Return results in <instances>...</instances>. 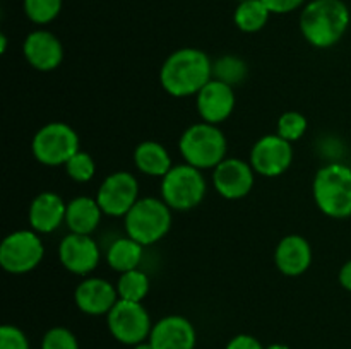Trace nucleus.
<instances>
[{
  "label": "nucleus",
  "mask_w": 351,
  "mask_h": 349,
  "mask_svg": "<svg viewBox=\"0 0 351 349\" xmlns=\"http://www.w3.org/2000/svg\"><path fill=\"white\" fill-rule=\"evenodd\" d=\"M127 236L143 246L154 245L171 228V207L163 198L144 197L123 218Z\"/></svg>",
  "instance_id": "obj_5"
},
{
  "label": "nucleus",
  "mask_w": 351,
  "mask_h": 349,
  "mask_svg": "<svg viewBox=\"0 0 351 349\" xmlns=\"http://www.w3.org/2000/svg\"><path fill=\"white\" fill-rule=\"evenodd\" d=\"M239 2H243V0H239Z\"/></svg>",
  "instance_id": "obj_37"
},
{
  "label": "nucleus",
  "mask_w": 351,
  "mask_h": 349,
  "mask_svg": "<svg viewBox=\"0 0 351 349\" xmlns=\"http://www.w3.org/2000/svg\"><path fill=\"white\" fill-rule=\"evenodd\" d=\"M136 349H153V348H151L149 342H147V344H144V342H143V344H137Z\"/></svg>",
  "instance_id": "obj_36"
},
{
  "label": "nucleus",
  "mask_w": 351,
  "mask_h": 349,
  "mask_svg": "<svg viewBox=\"0 0 351 349\" xmlns=\"http://www.w3.org/2000/svg\"><path fill=\"white\" fill-rule=\"evenodd\" d=\"M134 163L136 168L149 177L163 178L171 170V157L165 146L154 140H144L134 151Z\"/></svg>",
  "instance_id": "obj_21"
},
{
  "label": "nucleus",
  "mask_w": 351,
  "mask_h": 349,
  "mask_svg": "<svg viewBox=\"0 0 351 349\" xmlns=\"http://www.w3.org/2000/svg\"><path fill=\"white\" fill-rule=\"evenodd\" d=\"M307 132V118L298 112H285L278 120V135L287 139L288 142L302 139Z\"/></svg>",
  "instance_id": "obj_28"
},
{
  "label": "nucleus",
  "mask_w": 351,
  "mask_h": 349,
  "mask_svg": "<svg viewBox=\"0 0 351 349\" xmlns=\"http://www.w3.org/2000/svg\"><path fill=\"white\" fill-rule=\"evenodd\" d=\"M96 201L103 214L125 218L127 212L139 201V181L129 171H115L101 181Z\"/></svg>",
  "instance_id": "obj_10"
},
{
  "label": "nucleus",
  "mask_w": 351,
  "mask_h": 349,
  "mask_svg": "<svg viewBox=\"0 0 351 349\" xmlns=\"http://www.w3.org/2000/svg\"><path fill=\"white\" fill-rule=\"evenodd\" d=\"M195 328L185 317L170 315L153 325L149 344L153 349H194Z\"/></svg>",
  "instance_id": "obj_16"
},
{
  "label": "nucleus",
  "mask_w": 351,
  "mask_h": 349,
  "mask_svg": "<svg viewBox=\"0 0 351 349\" xmlns=\"http://www.w3.org/2000/svg\"><path fill=\"white\" fill-rule=\"evenodd\" d=\"M269 14L271 10L263 0H243L237 7L233 19L237 27L243 33H257L266 26Z\"/></svg>",
  "instance_id": "obj_23"
},
{
  "label": "nucleus",
  "mask_w": 351,
  "mask_h": 349,
  "mask_svg": "<svg viewBox=\"0 0 351 349\" xmlns=\"http://www.w3.org/2000/svg\"><path fill=\"white\" fill-rule=\"evenodd\" d=\"M108 328L122 344H143L151 334V318L143 303L119 300L106 315Z\"/></svg>",
  "instance_id": "obj_9"
},
{
  "label": "nucleus",
  "mask_w": 351,
  "mask_h": 349,
  "mask_svg": "<svg viewBox=\"0 0 351 349\" xmlns=\"http://www.w3.org/2000/svg\"><path fill=\"white\" fill-rule=\"evenodd\" d=\"M67 204L55 192H41L33 198L27 211L31 228L40 235L51 233L65 221Z\"/></svg>",
  "instance_id": "obj_19"
},
{
  "label": "nucleus",
  "mask_w": 351,
  "mask_h": 349,
  "mask_svg": "<svg viewBox=\"0 0 351 349\" xmlns=\"http://www.w3.org/2000/svg\"><path fill=\"white\" fill-rule=\"evenodd\" d=\"M62 0H24V12L33 23H51L60 14Z\"/></svg>",
  "instance_id": "obj_26"
},
{
  "label": "nucleus",
  "mask_w": 351,
  "mask_h": 349,
  "mask_svg": "<svg viewBox=\"0 0 351 349\" xmlns=\"http://www.w3.org/2000/svg\"><path fill=\"white\" fill-rule=\"evenodd\" d=\"M45 246L40 233L34 229H19L0 243V266L9 274H27L40 266Z\"/></svg>",
  "instance_id": "obj_8"
},
{
  "label": "nucleus",
  "mask_w": 351,
  "mask_h": 349,
  "mask_svg": "<svg viewBox=\"0 0 351 349\" xmlns=\"http://www.w3.org/2000/svg\"><path fill=\"white\" fill-rule=\"evenodd\" d=\"M23 53L27 64L40 72L55 70L64 60V47L50 31H33L23 43Z\"/></svg>",
  "instance_id": "obj_15"
},
{
  "label": "nucleus",
  "mask_w": 351,
  "mask_h": 349,
  "mask_svg": "<svg viewBox=\"0 0 351 349\" xmlns=\"http://www.w3.org/2000/svg\"><path fill=\"white\" fill-rule=\"evenodd\" d=\"M213 185L221 197L237 201L250 194L254 187V168L240 157H226L213 171Z\"/></svg>",
  "instance_id": "obj_12"
},
{
  "label": "nucleus",
  "mask_w": 351,
  "mask_h": 349,
  "mask_svg": "<svg viewBox=\"0 0 351 349\" xmlns=\"http://www.w3.org/2000/svg\"><path fill=\"white\" fill-rule=\"evenodd\" d=\"M103 211L99 207L98 201L91 197L72 198L67 204V212H65V222H67L71 233H79V235H91L98 228L101 221Z\"/></svg>",
  "instance_id": "obj_20"
},
{
  "label": "nucleus",
  "mask_w": 351,
  "mask_h": 349,
  "mask_svg": "<svg viewBox=\"0 0 351 349\" xmlns=\"http://www.w3.org/2000/svg\"><path fill=\"white\" fill-rule=\"evenodd\" d=\"M58 259L69 272L86 276L98 267L101 253L91 235L69 233L58 246Z\"/></svg>",
  "instance_id": "obj_13"
},
{
  "label": "nucleus",
  "mask_w": 351,
  "mask_h": 349,
  "mask_svg": "<svg viewBox=\"0 0 351 349\" xmlns=\"http://www.w3.org/2000/svg\"><path fill=\"white\" fill-rule=\"evenodd\" d=\"M149 277L139 269L122 272L119 277V283H117L120 300L136 301V303H143V300L149 293Z\"/></svg>",
  "instance_id": "obj_24"
},
{
  "label": "nucleus",
  "mask_w": 351,
  "mask_h": 349,
  "mask_svg": "<svg viewBox=\"0 0 351 349\" xmlns=\"http://www.w3.org/2000/svg\"><path fill=\"white\" fill-rule=\"evenodd\" d=\"M226 137L218 125L201 122L189 127L180 137L178 149L185 163L197 170H215L226 159Z\"/></svg>",
  "instance_id": "obj_4"
},
{
  "label": "nucleus",
  "mask_w": 351,
  "mask_h": 349,
  "mask_svg": "<svg viewBox=\"0 0 351 349\" xmlns=\"http://www.w3.org/2000/svg\"><path fill=\"white\" fill-rule=\"evenodd\" d=\"M213 79V62L206 51L197 48H180L163 62L160 82L165 91L175 98L197 96Z\"/></svg>",
  "instance_id": "obj_1"
},
{
  "label": "nucleus",
  "mask_w": 351,
  "mask_h": 349,
  "mask_svg": "<svg viewBox=\"0 0 351 349\" xmlns=\"http://www.w3.org/2000/svg\"><path fill=\"white\" fill-rule=\"evenodd\" d=\"M339 284H341L345 289L351 291V260L345 263L339 270Z\"/></svg>",
  "instance_id": "obj_33"
},
{
  "label": "nucleus",
  "mask_w": 351,
  "mask_h": 349,
  "mask_svg": "<svg viewBox=\"0 0 351 349\" xmlns=\"http://www.w3.org/2000/svg\"><path fill=\"white\" fill-rule=\"evenodd\" d=\"M195 103H197V112L201 115L202 122L218 125V123L225 122L233 113V108H235L233 86L218 81V79H211L197 92Z\"/></svg>",
  "instance_id": "obj_14"
},
{
  "label": "nucleus",
  "mask_w": 351,
  "mask_h": 349,
  "mask_svg": "<svg viewBox=\"0 0 351 349\" xmlns=\"http://www.w3.org/2000/svg\"><path fill=\"white\" fill-rule=\"evenodd\" d=\"M247 75V65L242 58L226 55L221 57L218 62L213 64V79L226 82L230 86L240 84Z\"/></svg>",
  "instance_id": "obj_25"
},
{
  "label": "nucleus",
  "mask_w": 351,
  "mask_h": 349,
  "mask_svg": "<svg viewBox=\"0 0 351 349\" xmlns=\"http://www.w3.org/2000/svg\"><path fill=\"white\" fill-rule=\"evenodd\" d=\"M314 201L329 218L351 216V168L341 163L326 164L314 178Z\"/></svg>",
  "instance_id": "obj_3"
},
{
  "label": "nucleus",
  "mask_w": 351,
  "mask_h": 349,
  "mask_svg": "<svg viewBox=\"0 0 351 349\" xmlns=\"http://www.w3.org/2000/svg\"><path fill=\"white\" fill-rule=\"evenodd\" d=\"M350 24V10L341 0H312L300 16V31L315 48L338 43Z\"/></svg>",
  "instance_id": "obj_2"
},
{
  "label": "nucleus",
  "mask_w": 351,
  "mask_h": 349,
  "mask_svg": "<svg viewBox=\"0 0 351 349\" xmlns=\"http://www.w3.org/2000/svg\"><path fill=\"white\" fill-rule=\"evenodd\" d=\"M226 349H264V348L256 337H252V335L240 334L228 342Z\"/></svg>",
  "instance_id": "obj_32"
},
{
  "label": "nucleus",
  "mask_w": 351,
  "mask_h": 349,
  "mask_svg": "<svg viewBox=\"0 0 351 349\" xmlns=\"http://www.w3.org/2000/svg\"><path fill=\"white\" fill-rule=\"evenodd\" d=\"M0 349H29V342L19 327L3 325L0 328Z\"/></svg>",
  "instance_id": "obj_30"
},
{
  "label": "nucleus",
  "mask_w": 351,
  "mask_h": 349,
  "mask_svg": "<svg viewBox=\"0 0 351 349\" xmlns=\"http://www.w3.org/2000/svg\"><path fill=\"white\" fill-rule=\"evenodd\" d=\"M266 3L271 14H287L298 9L304 3V0H263Z\"/></svg>",
  "instance_id": "obj_31"
},
{
  "label": "nucleus",
  "mask_w": 351,
  "mask_h": 349,
  "mask_svg": "<svg viewBox=\"0 0 351 349\" xmlns=\"http://www.w3.org/2000/svg\"><path fill=\"white\" fill-rule=\"evenodd\" d=\"M206 180L191 164L173 166L161 180V198L175 211H191L206 197Z\"/></svg>",
  "instance_id": "obj_6"
},
{
  "label": "nucleus",
  "mask_w": 351,
  "mask_h": 349,
  "mask_svg": "<svg viewBox=\"0 0 351 349\" xmlns=\"http://www.w3.org/2000/svg\"><path fill=\"white\" fill-rule=\"evenodd\" d=\"M264 349H290V348H288V346H285V344H271V346H267V348H264Z\"/></svg>",
  "instance_id": "obj_35"
},
{
  "label": "nucleus",
  "mask_w": 351,
  "mask_h": 349,
  "mask_svg": "<svg viewBox=\"0 0 351 349\" xmlns=\"http://www.w3.org/2000/svg\"><path fill=\"white\" fill-rule=\"evenodd\" d=\"M64 166L69 178H72L74 181H79V183H86L96 173L95 159H93L91 154L84 153V151H77Z\"/></svg>",
  "instance_id": "obj_27"
},
{
  "label": "nucleus",
  "mask_w": 351,
  "mask_h": 349,
  "mask_svg": "<svg viewBox=\"0 0 351 349\" xmlns=\"http://www.w3.org/2000/svg\"><path fill=\"white\" fill-rule=\"evenodd\" d=\"M74 300L79 310L84 313L108 315L120 298L117 286L101 277H89L75 287Z\"/></svg>",
  "instance_id": "obj_17"
},
{
  "label": "nucleus",
  "mask_w": 351,
  "mask_h": 349,
  "mask_svg": "<svg viewBox=\"0 0 351 349\" xmlns=\"http://www.w3.org/2000/svg\"><path fill=\"white\" fill-rule=\"evenodd\" d=\"M0 41H2V48H0V51H2V53H5V50H7V38H5V34H2V36H0Z\"/></svg>",
  "instance_id": "obj_34"
},
{
  "label": "nucleus",
  "mask_w": 351,
  "mask_h": 349,
  "mask_svg": "<svg viewBox=\"0 0 351 349\" xmlns=\"http://www.w3.org/2000/svg\"><path fill=\"white\" fill-rule=\"evenodd\" d=\"M291 161H293L291 142L278 133L261 137L250 151V164L254 171L267 178L283 174L290 168Z\"/></svg>",
  "instance_id": "obj_11"
},
{
  "label": "nucleus",
  "mask_w": 351,
  "mask_h": 349,
  "mask_svg": "<svg viewBox=\"0 0 351 349\" xmlns=\"http://www.w3.org/2000/svg\"><path fill=\"white\" fill-rule=\"evenodd\" d=\"M41 349H79L77 339L69 328L53 327L43 335Z\"/></svg>",
  "instance_id": "obj_29"
},
{
  "label": "nucleus",
  "mask_w": 351,
  "mask_h": 349,
  "mask_svg": "<svg viewBox=\"0 0 351 349\" xmlns=\"http://www.w3.org/2000/svg\"><path fill=\"white\" fill-rule=\"evenodd\" d=\"M274 263L285 276H302L312 263L311 243L300 235L285 236L274 250Z\"/></svg>",
  "instance_id": "obj_18"
},
{
  "label": "nucleus",
  "mask_w": 351,
  "mask_h": 349,
  "mask_svg": "<svg viewBox=\"0 0 351 349\" xmlns=\"http://www.w3.org/2000/svg\"><path fill=\"white\" fill-rule=\"evenodd\" d=\"M143 248L144 246L130 236L119 238L110 245L108 252H106V262L113 270L120 274L134 270L139 267L141 260H143Z\"/></svg>",
  "instance_id": "obj_22"
},
{
  "label": "nucleus",
  "mask_w": 351,
  "mask_h": 349,
  "mask_svg": "<svg viewBox=\"0 0 351 349\" xmlns=\"http://www.w3.org/2000/svg\"><path fill=\"white\" fill-rule=\"evenodd\" d=\"M33 156L45 166L65 164L79 149V135L64 122H50L33 137Z\"/></svg>",
  "instance_id": "obj_7"
}]
</instances>
